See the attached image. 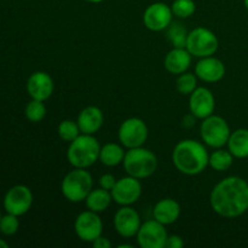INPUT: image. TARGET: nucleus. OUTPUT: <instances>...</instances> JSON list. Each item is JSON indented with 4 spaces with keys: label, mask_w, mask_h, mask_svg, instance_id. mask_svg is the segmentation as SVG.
I'll list each match as a JSON object with an SVG mask.
<instances>
[{
    "label": "nucleus",
    "mask_w": 248,
    "mask_h": 248,
    "mask_svg": "<svg viewBox=\"0 0 248 248\" xmlns=\"http://www.w3.org/2000/svg\"><path fill=\"white\" fill-rule=\"evenodd\" d=\"M212 210L223 218H237L248 211V182L237 176L227 177L213 188Z\"/></svg>",
    "instance_id": "1"
},
{
    "label": "nucleus",
    "mask_w": 248,
    "mask_h": 248,
    "mask_svg": "<svg viewBox=\"0 0 248 248\" xmlns=\"http://www.w3.org/2000/svg\"><path fill=\"white\" fill-rule=\"evenodd\" d=\"M172 160L176 169L186 176H196L208 166L210 155L200 142L194 140H181L174 147Z\"/></svg>",
    "instance_id": "2"
},
{
    "label": "nucleus",
    "mask_w": 248,
    "mask_h": 248,
    "mask_svg": "<svg viewBox=\"0 0 248 248\" xmlns=\"http://www.w3.org/2000/svg\"><path fill=\"white\" fill-rule=\"evenodd\" d=\"M99 152L101 147L96 138L92 135L82 133L70 142L67 157L75 169H87L99 159Z\"/></svg>",
    "instance_id": "3"
},
{
    "label": "nucleus",
    "mask_w": 248,
    "mask_h": 248,
    "mask_svg": "<svg viewBox=\"0 0 248 248\" xmlns=\"http://www.w3.org/2000/svg\"><path fill=\"white\" fill-rule=\"evenodd\" d=\"M124 169L128 176L137 179H144L154 174L157 167V159L153 152L138 147L128 149L124 157Z\"/></svg>",
    "instance_id": "4"
},
{
    "label": "nucleus",
    "mask_w": 248,
    "mask_h": 248,
    "mask_svg": "<svg viewBox=\"0 0 248 248\" xmlns=\"http://www.w3.org/2000/svg\"><path fill=\"white\" fill-rule=\"evenodd\" d=\"M93 181L86 169H75L65 174L62 181V194L70 202H80L86 200L91 193Z\"/></svg>",
    "instance_id": "5"
},
{
    "label": "nucleus",
    "mask_w": 248,
    "mask_h": 248,
    "mask_svg": "<svg viewBox=\"0 0 248 248\" xmlns=\"http://www.w3.org/2000/svg\"><path fill=\"white\" fill-rule=\"evenodd\" d=\"M186 50L195 57H208L217 52L218 39L212 31L198 27L188 34Z\"/></svg>",
    "instance_id": "6"
},
{
    "label": "nucleus",
    "mask_w": 248,
    "mask_h": 248,
    "mask_svg": "<svg viewBox=\"0 0 248 248\" xmlns=\"http://www.w3.org/2000/svg\"><path fill=\"white\" fill-rule=\"evenodd\" d=\"M201 137L202 140L212 148H222L228 143L230 137V127L227 121L218 115H210L203 119L201 124Z\"/></svg>",
    "instance_id": "7"
},
{
    "label": "nucleus",
    "mask_w": 248,
    "mask_h": 248,
    "mask_svg": "<svg viewBox=\"0 0 248 248\" xmlns=\"http://www.w3.org/2000/svg\"><path fill=\"white\" fill-rule=\"evenodd\" d=\"M148 138V127L142 119L130 118L121 124L119 128V140L124 147L132 148L142 147Z\"/></svg>",
    "instance_id": "8"
},
{
    "label": "nucleus",
    "mask_w": 248,
    "mask_h": 248,
    "mask_svg": "<svg viewBox=\"0 0 248 248\" xmlns=\"http://www.w3.org/2000/svg\"><path fill=\"white\" fill-rule=\"evenodd\" d=\"M137 241L142 248H164L169 237L165 225L157 220H147L137 232Z\"/></svg>",
    "instance_id": "9"
},
{
    "label": "nucleus",
    "mask_w": 248,
    "mask_h": 248,
    "mask_svg": "<svg viewBox=\"0 0 248 248\" xmlns=\"http://www.w3.org/2000/svg\"><path fill=\"white\" fill-rule=\"evenodd\" d=\"M111 198L121 206H130L138 201L142 195V184L140 179L132 176L124 177L116 181L114 188L110 190Z\"/></svg>",
    "instance_id": "10"
},
{
    "label": "nucleus",
    "mask_w": 248,
    "mask_h": 248,
    "mask_svg": "<svg viewBox=\"0 0 248 248\" xmlns=\"http://www.w3.org/2000/svg\"><path fill=\"white\" fill-rule=\"evenodd\" d=\"M75 232L82 241L93 242L103 232V223L98 213L93 211H85L78 216L75 220Z\"/></svg>",
    "instance_id": "11"
},
{
    "label": "nucleus",
    "mask_w": 248,
    "mask_h": 248,
    "mask_svg": "<svg viewBox=\"0 0 248 248\" xmlns=\"http://www.w3.org/2000/svg\"><path fill=\"white\" fill-rule=\"evenodd\" d=\"M33 203V194L26 186H16L10 189L4 199V207L7 213L22 216L27 213Z\"/></svg>",
    "instance_id": "12"
},
{
    "label": "nucleus",
    "mask_w": 248,
    "mask_h": 248,
    "mask_svg": "<svg viewBox=\"0 0 248 248\" xmlns=\"http://www.w3.org/2000/svg\"><path fill=\"white\" fill-rule=\"evenodd\" d=\"M172 16L173 12L171 7L164 2H154L145 9L143 22L149 31H160L169 28L172 23Z\"/></svg>",
    "instance_id": "13"
},
{
    "label": "nucleus",
    "mask_w": 248,
    "mask_h": 248,
    "mask_svg": "<svg viewBox=\"0 0 248 248\" xmlns=\"http://www.w3.org/2000/svg\"><path fill=\"white\" fill-rule=\"evenodd\" d=\"M216 101L212 92L206 87H196L190 93L189 109L190 113L198 119H206L215 111Z\"/></svg>",
    "instance_id": "14"
},
{
    "label": "nucleus",
    "mask_w": 248,
    "mask_h": 248,
    "mask_svg": "<svg viewBox=\"0 0 248 248\" xmlns=\"http://www.w3.org/2000/svg\"><path fill=\"white\" fill-rule=\"evenodd\" d=\"M140 225V215L130 206L121 207L114 216V227L123 237H132L137 235Z\"/></svg>",
    "instance_id": "15"
},
{
    "label": "nucleus",
    "mask_w": 248,
    "mask_h": 248,
    "mask_svg": "<svg viewBox=\"0 0 248 248\" xmlns=\"http://www.w3.org/2000/svg\"><path fill=\"white\" fill-rule=\"evenodd\" d=\"M195 75L205 82H218L225 75V65L213 56L202 57L195 67Z\"/></svg>",
    "instance_id": "16"
},
{
    "label": "nucleus",
    "mask_w": 248,
    "mask_h": 248,
    "mask_svg": "<svg viewBox=\"0 0 248 248\" xmlns=\"http://www.w3.org/2000/svg\"><path fill=\"white\" fill-rule=\"evenodd\" d=\"M27 91L31 99L46 101L53 92V81L50 75L45 72H35L29 77L27 81Z\"/></svg>",
    "instance_id": "17"
},
{
    "label": "nucleus",
    "mask_w": 248,
    "mask_h": 248,
    "mask_svg": "<svg viewBox=\"0 0 248 248\" xmlns=\"http://www.w3.org/2000/svg\"><path fill=\"white\" fill-rule=\"evenodd\" d=\"M191 63V53L186 47H173L165 57V68L169 73L181 75L188 70Z\"/></svg>",
    "instance_id": "18"
},
{
    "label": "nucleus",
    "mask_w": 248,
    "mask_h": 248,
    "mask_svg": "<svg viewBox=\"0 0 248 248\" xmlns=\"http://www.w3.org/2000/svg\"><path fill=\"white\" fill-rule=\"evenodd\" d=\"M104 121L103 113L97 107H86L82 109L78 118L80 132L85 135H94L102 127Z\"/></svg>",
    "instance_id": "19"
},
{
    "label": "nucleus",
    "mask_w": 248,
    "mask_h": 248,
    "mask_svg": "<svg viewBox=\"0 0 248 248\" xmlns=\"http://www.w3.org/2000/svg\"><path fill=\"white\" fill-rule=\"evenodd\" d=\"M154 219L164 225H170L176 222L181 216V206L173 199H162L155 205L153 210Z\"/></svg>",
    "instance_id": "20"
},
{
    "label": "nucleus",
    "mask_w": 248,
    "mask_h": 248,
    "mask_svg": "<svg viewBox=\"0 0 248 248\" xmlns=\"http://www.w3.org/2000/svg\"><path fill=\"white\" fill-rule=\"evenodd\" d=\"M228 148L232 156L237 159H246L248 157V130L239 128L230 133L228 140Z\"/></svg>",
    "instance_id": "21"
},
{
    "label": "nucleus",
    "mask_w": 248,
    "mask_h": 248,
    "mask_svg": "<svg viewBox=\"0 0 248 248\" xmlns=\"http://www.w3.org/2000/svg\"><path fill=\"white\" fill-rule=\"evenodd\" d=\"M111 200H113V198H111L110 191L103 188L94 189V190L92 189L91 193L86 198V206L90 211L99 213L109 207Z\"/></svg>",
    "instance_id": "22"
},
{
    "label": "nucleus",
    "mask_w": 248,
    "mask_h": 248,
    "mask_svg": "<svg viewBox=\"0 0 248 248\" xmlns=\"http://www.w3.org/2000/svg\"><path fill=\"white\" fill-rule=\"evenodd\" d=\"M124 157H125V152L120 145L115 143H108L103 145L99 152V160L102 164L108 167L121 164L124 161Z\"/></svg>",
    "instance_id": "23"
},
{
    "label": "nucleus",
    "mask_w": 248,
    "mask_h": 248,
    "mask_svg": "<svg viewBox=\"0 0 248 248\" xmlns=\"http://www.w3.org/2000/svg\"><path fill=\"white\" fill-rule=\"evenodd\" d=\"M232 162H234V156H232V153L229 150H223L218 148V150H216L210 155L208 165L215 171L223 172L228 171L232 166Z\"/></svg>",
    "instance_id": "24"
},
{
    "label": "nucleus",
    "mask_w": 248,
    "mask_h": 248,
    "mask_svg": "<svg viewBox=\"0 0 248 248\" xmlns=\"http://www.w3.org/2000/svg\"><path fill=\"white\" fill-rule=\"evenodd\" d=\"M188 31L184 28L183 24L179 22H173L169 26V31H167V38H169L170 43L173 45V47H186V39H188Z\"/></svg>",
    "instance_id": "25"
},
{
    "label": "nucleus",
    "mask_w": 248,
    "mask_h": 248,
    "mask_svg": "<svg viewBox=\"0 0 248 248\" xmlns=\"http://www.w3.org/2000/svg\"><path fill=\"white\" fill-rule=\"evenodd\" d=\"M80 133L79 125L73 120H63L58 125V136L64 142H73Z\"/></svg>",
    "instance_id": "26"
},
{
    "label": "nucleus",
    "mask_w": 248,
    "mask_h": 248,
    "mask_svg": "<svg viewBox=\"0 0 248 248\" xmlns=\"http://www.w3.org/2000/svg\"><path fill=\"white\" fill-rule=\"evenodd\" d=\"M46 115V107L43 101L31 99L26 107V116L31 123H39Z\"/></svg>",
    "instance_id": "27"
},
{
    "label": "nucleus",
    "mask_w": 248,
    "mask_h": 248,
    "mask_svg": "<svg viewBox=\"0 0 248 248\" xmlns=\"http://www.w3.org/2000/svg\"><path fill=\"white\" fill-rule=\"evenodd\" d=\"M195 2L193 0H174L171 9L178 18H188L195 12Z\"/></svg>",
    "instance_id": "28"
},
{
    "label": "nucleus",
    "mask_w": 248,
    "mask_h": 248,
    "mask_svg": "<svg viewBox=\"0 0 248 248\" xmlns=\"http://www.w3.org/2000/svg\"><path fill=\"white\" fill-rule=\"evenodd\" d=\"M176 87L179 93L190 94L196 89V75L191 73H183L177 79Z\"/></svg>",
    "instance_id": "29"
},
{
    "label": "nucleus",
    "mask_w": 248,
    "mask_h": 248,
    "mask_svg": "<svg viewBox=\"0 0 248 248\" xmlns=\"http://www.w3.org/2000/svg\"><path fill=\"white\" fill-rule=\"evenodd\" d=\"M18 225L17 216L9 213L0 219V232L4 235H14L18 230Z\"/></svg>",
    "instance_id": "30"
},
{
    "label": "nucleus",
    "mask_w": 248,
    "mask_h": 248,
    "mask_svg": "<svg viewBox=\"0 0 248 248\" xmlns=\"http://www.w3.org/2000/svg\"><path fill=\"white\" fill-rule=\"evenodd\" d=\"M115 183H116V179L113 174L106 173L99 178V186H101V188L106 189V190L108 191H110L111 189L114 188Z\"/></svg>",
    "instance_id": "31"
},
{
    "label": "nucleus",
    "mask_w": 248,
    "mask_h": 248,
    "mask_svg": "<svg viewBox=\"0 0 248 248\" xmlns=\"http://www.w3.org/2000/svg\"><path fill=\"white\" fill-rule=\"evenodd\" d=\"M183 246L184 241L178 235H171V236L167 237L166 245H165V247L167 248H182Z\"/></svg>",
    "instance_id": "32"
},
{
    "label": "nucleus",
    "mask_w": 248,
    "mask_h": 248,
    "mask_svg": "<svg viewBox=\"0 0 248 248\" xmlns=\"http://www.w3.org/2000/svg\"><path fill=\"white\" fill-rule=\"evenodd\" d=\"M92 246L94 248H110L111 244L107 237H103L101 235V236L97 237V239L92 242Z\"/></svg>",
    "instance_id": "33"
},
{
    "label": "nucleus",
    "mask_w": 248,
    "mask_h": 248,
    "mask_svg": "<svg viewBox=\"0 0 248 248\" xmlns=\"http://www.w3.org/2000/svg\"><path fill=\"white\" fill-rule=\"evenodd\" d=\"M0 248H9V245L4 240H0Z\"/></svg>",
    "instance_id": "34"
},
{
    "label": "nucleus",
    "mask_w": 248,
    "mask_h": 248,
    "mask_svg": "<svg viewBox=\"0 0 248 248\" xmlns=\"http://www.w3.org/2000/svg\"><path fill=\"white\" fill-rule=\"evenodd\" d=\"M85 1H87V2H101V1H103V0H85Z\"/></svg>",
    "instance_id": "35"
},
{
    "label": "nucleus",
    "mask_w": 248,
    "mask_h": 248,
    "mask_svg": "<svg viewBox=\"0 0 248 248\" xmlns=\"http://www.w3.org/2000/svg\"><path fill=\"white\" fill-rule=\"evenodd\" d=\"M244 2H245V6H246V9L248 10V0H244Z\"/></svg>",
    "instance_id": "36"
},
{
    "label": "nucleus",
    "mask_w": 248,
    "mask_h": 248,
    "mask_svg": "<svg viewBox=\"0 0 248 248\" xmlns=\"http://www.w3.org/2000/svg\"><path fill=\"white\" fill-rule=\"evenodd\" d=\"M0 219H1V215H0Z\"/></svg>",
    "instance_id": "37"
}]
</instances>
